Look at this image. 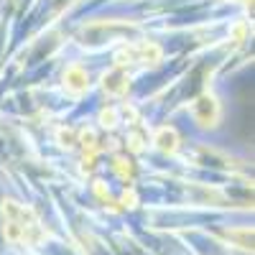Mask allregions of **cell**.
I'll list each match as a JSON object with an SVG mask.
<instances>
[{
  "label": "cell",
  "mask_w": 255,
  "mask_h": 255,
  "mask_svg": "<svg viewBox=\"0 0 255 255\" xmlns=\"http://www.w3.org/2000/svg\"><path fill=\"white\" fill-rule=\"evenodd\" d=\"M90 87V74L82 67H69L67 74H64V90L69 95H84Z\"/></svg>",
  "instance_id": "obj_4"
},
{
  "label": "cell",
  "mask_w": 255,
  "mask_h": 255,
  "mask_svg": "<svg viewBox=\"0 0 255 255\" xmlns=\"http://www.w3.org/2000/svg\"><path fill=\"white\" fill-rule=\"evenodd\" d=\"M3 235L15 245H41L46 238V230L41 227L38 217L18 202L3 204Z\"/></svg>",
  "instance_id": "obj_1"
},
{
  "label": "cell",
  "mask_w": 255,
  "mask_h": 255,
  "mask_svg": "<svg viewBox=\"0 0 255 255\" xmlns=\"http://www.w3.org/2000/svg\"><path fill=\"white\" fill-rule=\"evenodd\" d=\"M161 61V49L148 41H138V44H128L115 54V64L125 69L128 64H156Z\"/></svg>",
  "instance_id": "obj_2"
},
{
  "label": "cell",
  "mask_w": 255,
  "mask_h": 255,
  "mask_svg": "<svg viewBox=\"0 0 255 255\" xmlns=\"http://www.w3.org/2000/svg\"><path fill=\"white\" fill-rule=\"evenodd\" d=\"M128 84H130V77H128L125 69L115 67L113 72H108L102 77V90L108 92V95H123L128 92Z\"/></svg>",
  "instance_id": "obj_5"
},
{
  "label": "cell",
  "mask_w": 255,
  "mask_h": 255,
  "mask_svg": "<svg viewBox=\"0 0 255 255\" xmlns=\"http://www.w3.org/2000/svg\"><path fill=\"white\" fill-rule=\"evenodd\" d=\"M222 110H220V102L215 95H202L191 102V118H194L202 128H215L220 120Z\"/></svg>",
  "instance_id": "obj_3"
},
{
  "label": "cell",
  "mask_w": 255,
  "mask_h": 255,
  "mask_svg": "<svg viewBox=\"0 0 255 255\" xmlns=\"http://www.w3.org/2000/svg\"><path fill=\"white\" fill-rule=\"evenodd\" d=\"M153 143L163 153H176L179 151V133L174 130V128H161V130L156 133V138H153Z\"/></svg>",
  "instance_id": "obj_6"
}]
</instances>
